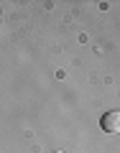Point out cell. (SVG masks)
Wrapping results in <instances>:
<instances>
[{
    "instance_id": "cell-1",
    "label": "cell",
    "mask_w": 120,
    "mask_h": 153,
    "mask_svg": "<svg viewBox=\"0 0 120 153\" xmlns=\"http://www.w3.org/2000/svg\"><path fill=\"white\" fill-rule=\"evenodd\" d=\"M100 125H102V130H107V133H118L120 130V112H118V110L105 112L102 120H100Z\"/></svg>"
},
{
    "instance_id": "cell-2",
    "label": "cell",
    "mask_w": 120,
    "mask_h": 153,
    "mask_svg": "<svg viewBox=\"0 0 120 153\" xmlns=\"http://www.w3.org/2000/svg\"><path fill=\"white\" fill-rule=\"evenodd\" d=\"M54 153H64V151H54Z\"/></svg>"
}]
</instances>
